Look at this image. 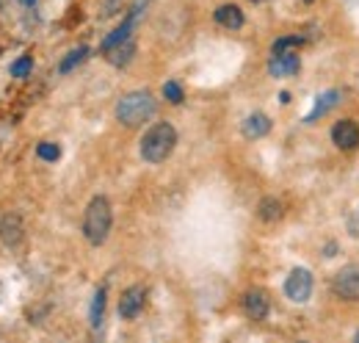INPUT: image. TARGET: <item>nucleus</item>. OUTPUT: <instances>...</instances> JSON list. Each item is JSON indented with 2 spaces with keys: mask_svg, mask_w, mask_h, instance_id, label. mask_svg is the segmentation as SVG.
Returning a JSON list of instances; mask_svg holds the SVG:
<instances>
[{
  "mask_svg": "<svg viewBox=\"0 0 359 343\" xmlns=\"http://www.w3.org/2000/svg\"><path fill=\"white\" fill-rule=\"evenodd\" d=\"M340 91L337 89H329V91H323V94H318V100H315V108H313V114L307 117V122H315L318 117H323L326 111H332L337 103H340Z\"/></svg>",
  "mask_w": 359,
  "mask_h": 343,
  "instance_id": "4468645a",
  "label": "nucleus"
},
{
  "mask_svg": "<svg viewBox=\"0 0 359 343\" xmlns=\"http://www.w3.org/2000/svg\"><path fill=\"white\" fill-rule=\"evenodd\" d=\"M257 216H260L263 221H276V219H282V202L273 200V197H266V200L257 205Z\"/></svg>",
  "mask_w": 359,
  "mask_h": 343,
  "instance_id": "a211bd4d",
  "label": "nucleus"
},
{
  "mask_svg": "<svg viewBox=\"0 0 359 343\" xmlns=\"http://www.w3.org/2000/svg\"><path fill=\"white\" fill-rule=\"evenodd\" d=\"M31 67H34L31 56H22V58H17V61L11 64V75H14V78H25V75L31 72Z\"/></svg>",
  "mask_w": 359,
  "mask_h": 343,
  "instance_id": "412c9836",
  "label": "nucleus"
},
{
  "mask_svg": "<svg viewBox=\"0 0 359 343\" xmlns=\"http://www.w3.org/2000/svg\"><path fill=\"white\" fill-rule=\"evenodd\" d=\"M152 114H155V97H152L147 89L128 91V94L116 103V119H119L125 128H138V125H144Z\"/></svg>",
  "mask_w": 359,
  "mask_h": 343,
  "instance_id": "f03ea898",
  "label": "nucleus"
},
{
  "mask_svg": "<svg viewBox=\"0 0 359 343\" xmlns=\"http://www.w3.org/2000/svg\"><path fill=\"white\" fill-rule=\"evenodd\" d=\"M105 56H108V61H111L114 67H125V64H130V58L135 56V42L128 39V42L116 44V47L105 50Z\"/></svg>",
  "mask_w": 359,
  "mask_h": 343,
  "instance_id": "2eb2a0df",
  "label": "nucleus"
},
{
  "mask_svg": "<svg viewBox=\"0 0 359 343\" xmlns=\"http://www.w3.org/2000/svg\"><path fill=\"white\" fill-rule=\"evenodd\" d=\"M252 3H266V0H252Z\"/></svg>",
  "mask_w": 359,
  "mask_h": 343,
  "instance_id": "b1692460",
  "label": "nucleus"
},
{
  "mask_svg": "<svg viewBox=\"0 0 359 343\" xmlns=\"http://www.w3.org/2000/svg\"><path fill=\"white\" fill-rule=\"evenodd\" d=\"M304 44V37H299V34H287V37H279L273 47H271V53H293V50H299Z\"/></svg>",
  "mask_w": 359,
  "mask_h": 343,
  "instance_id": "6ab92c4d",
  "label": "nucleus"
},
{
  "mask_svg": "<svg viewBox=\"0 0 359 343\" xmlns=\"http://www.w3.org/2000/svg\"><path fill=\"white\" fill-rule=\"evenodd\" d=\"M243 310H246V316H249V318L263 321V318L269 316V310H271L269 294H266V291H260V288L246 291V294H243Z\"/></svg>",
  "mask_w": 359,
  "mask_h": 343,
  "instance_id": "9d476101",
  "label": "nucleus"
},
{
  "mask_svg": "<svg viewBox=\"0 0 359 343\" xmlns=\"http://www.w3.org/2000/svg\"><path fill=\"white\" fill-rule=\"evenodd\" d=\"M22 219L17 214H6L0 216V241L6 244V247H17L20 241H22Z\"/></svg>",
  "mask_w": 359,
  "mask_h": 343,
  "instance_id": "9b49d317",
  "label": "nucleus"
},
{
  "mask_svg": "<svg viewBox=\"0 0 359 343\" xmlns=\"http://www.w3.org/2000/svg\"><path fill=\"white\" fill-rule=\"evenodd\" d=\"M357 341H359V332H357Z\"/></svg>",
  "mask_w": 359,
  "mask_h": 343,
  "instance_id": "a878e982",
  "label": "nucleus"
},
{
  "mask_svg": "<svg viewBox=\"0 0 359 343\" xmlns=\"http://www.w3.org/2000/svg\"><path fill=\"white\" fill-rule=\"evenodd\" d=\"M163 97L169 100V103H182V89H180V84H175V81H169V84L163 86Z\"/></svg>",
  "mask_w": 359,
  "mask_h": 343,
  "instance_id": "4be33fe9",
  "label": "nucleus"
},
{
  "mask_svg": "<svg viewBox=\"0 0 359 343\" xmlns=\"http://www.w3.org/2000/svg\"><path fill=\"white\" fill-rule=\"evenodd\" d=\"M86 56H89V47H86V44L75 47V50H72V53H67V58H64V61L58 64V72H61V75L72 72V70H75L78 64H83V61H86Z\"/></svg>",
  "mask_w": 359,
  "mask_h": 343,
  "instance_id": "f3484780",
  "label": "nucleus"
},
{
  "mask_svg": "<svg viewBox=\"0 0 359 343\" xmlns=\"http://www.w3.org/2000/svg\"><path fill=\"white\" fill-rule=\"evenodd\" d=\"M332 141L337 144V150H357L359 147V125L354 119H340L334 128H332Z\"/></svg>",
  "mask_w": 359,
  "mask_h": 343,
  "instance_id": "423d86ee",
  "label": "nucleus"
},
{
  "mask_svg": "<svg viewBox=\"0 0 359 343\" xmlns=\"http://www.w3.org/2000/svg\"><path fill=\"white\" fill-rule=\"evenodd\" d=\"M302 70V58H299V53L293 50V53H273L269 61V72L273 78H290V75H296Z\"/></svg>",
  "mask_w": 359,
  "mask_h": 343,
  "instance_id": "0eeeda50",
  "label": "nucleus"
},
{
  "mask_svg": "<svg viewBox=\"0 0 359 343\" xmlns=\"http://www.w3.org/2000/svg\"><path fill=\"white\" fill-rule=\"evenodd\" d=\"M89 321H91V330H100L102 321H105V288H97V294L91 299Z\"/></svg>",
  "mask_w": 359,
  "mask_h": 343,
  "instance_id": "dca6fc26",
  "label": "nucleus"
},
{
  "mask_svg": "<svg viewBox=\"0 0 359 343\" xmlns=\"http://www.w3.org/2000/svg\"><path fill=\"white\" fill-rule=\"evenodd\" d=\"M138 17H141V6H133V8H130V14L125 17V22L102 39V53H105V50H111V47H116V44L128 42V39L133 37V28H135V22H138Z\"/></svg>",
  "mask_w": 359,
  "mask_h": 343,
  "instance_id": "1a4fd4ad",
  "label": "nucleus"
},
{
  "mask_svg": "<svg viewBox=\"0 0 359 343\" xmlns=\"http://www.w3.org/2000/svg\"><path fill=\"white\" fill-rule=\"evenodd\" d=\"M346 224H348V233H351L354 238H359V208L357 211H351V216H348V221H346Z\"/></svg>",
  "mask_w": 359,
  "mask_h": 343,
  "instance_id": "5701e85b",
  "label": "nucleus"
},
{
  "mask_svg": "<svg viewBox=\"0 0 359 343\" xmlns=\"http://www.w3.org/2000/svg\"><path fill=\"white\" fill-rule=\"evenodd\" d=\"M147 304V288L144 285H130L122 299H119V316L122 318H135Z\"/></svg>",
  "mask_w": 359,
  "mask_h": 343,
  "instance_id": "6e6552de",
  "label": "nucleus"
},
{
  "mask_svg": "<svg viewBox=\"0 0 359 343\" xmlns=\"http://www.w3.org/2000/svg\"><path fill=\"white\" fill-rule=\"evenodd\" d=\"M332 288H334L337 299L359 302V263L340 268L337 277H334V285H332Z\"/></svg>",
  "mask_w": 359,
  "mask_h": 343,
  "instance_id": "39448f33",
  "label": "nucleus"
},
{
  "mask_svg": "<svg viewBox=\"0 0 359 343\" xmlns=\"http://www.w3.org/2000/svg\"><path fill=\"white\" fill-rule=\"evenodd\" d=\"M304 3H313V0H304Z\"/></svg>",
  "mask_w": 359,
  "mask_h": 343,
  "instance_id": "393cba45",
  "label": "nucleus"
},
{
  "mask_svg": "<svg viewBox=\"0 0 359 343\" xmlns=\"http://www.w3.org/2000/svg\"><path fill=\"white\" fill-rule=\"evenodd\" d=\"M175 147H177V130L172 128L169 122H158V125H152L144 133L138 153H141V158L147 164H163L175 153Z\"/></svg>",
  "mask_w": 359,
  "mask_h": 343,
  "instance_id": "f257e3e1",
  "label": "nucleus"
},
{
  "mask_svg": "<svg viewBox=\"0 0 359 343\" xmlns=\"http://www.w3.org/2000/svg\"><path fill=\"white\" fill-rule=\"evenodd\" d=\"M114 224V214H111V202L105 197H94L83 214V235L91 247H102L108 241Z\"/></svg>",
  "mask_w": 359,
  "mask_h": 343,
  "instance_id": "7ed1b4c3",
  "label": "nucleus"
},
{
  "mask_svg": "<svg viewBox=\"0 0 359 343\" xmlns=\"http://www.w3.org/2000/svg\"><path fill=\"white\" fill-rule=\"evenodd\" d=\"M241 130H243L246 138H263V136H269L271 119L266 117V114H260V111H257V114H249V117L243 119Z\"/></svg>",
  "mask_w": 359,
  "mask_h": 343,
  "instance_id": "ddd939ff",
  "label": "nucleus"
},
{
  "mask_svg": "<svg viewBox=\"0 0 359 343\" xmlns=\"http://www.w3.org/2000/svg\"><path fill=\"white\" fill-rule=\"evenodd\" d=\"M213 17H216V22H219L222 28H229V31H238V28H243V11H241L235 3L219 6Z\"/></svg>",
  "mask_w": 359,
  "mask_h": 343,
  "instance_id": "f8f14e48",
  "label": "nucleus"
},
{
  "mask_svg": "<svg viewBox=\"0 0 359 343\" xmlns=\"http://www.w3.org/2000/svg\"><path fill=\"white\" fill-rule=\"evenodd\" d=\"M285 297L296 304H304L313 297V274L307 268H293L285 280Z\"/></svg>",
  "mask_w": 359,
  "mask_h": 343,
  "instance_id": "20e7f679",
  "label": "nucleus"
},
{
  "mask_svg": "<svg viewBox=\"0 0 359 343\" xmlns=\"http://www.w3.org/2000/svg\"><path fill=\"white\" fill-rule=\"evenodd\" d=\"M36 155H39L42 161H58L61 147H58V144H53V141H42V144L36 147Z\"/></svg>",
  "mask_w": 359,
  "mask_h": 343,
  "instance_id": "aec40b11",
  "label": "nucleus"
}]
</instances>
